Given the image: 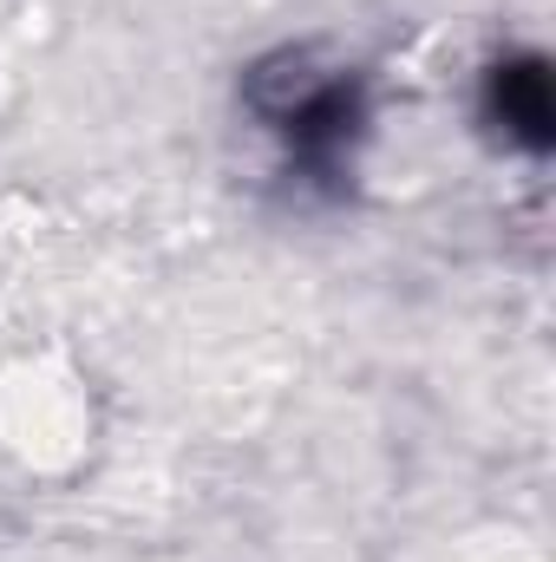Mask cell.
Here are the masks:
<instances>
[{"label": "cell", "instance_id": "obj_1", "mask_svg": "<svg viewBox=\"0 0 556 562\" xmlns=\"http://www.w3.org/2000/svg\"><path fill=\"white\" fill-rule=\"evenodd\" d=\"M485 112L504 138L544 150L556 125V99H551V66L544 59H498L485 72Z\"/></svg>", "mask_w": 556, "mask_h": 562}]
</instances>
